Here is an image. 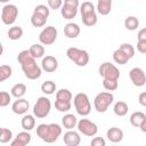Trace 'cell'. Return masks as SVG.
Wrapping results in <instances>:
<instances>
[{
    "label": "cell",
    "instance_id": "cell-1",
    "mask_svg": "<svg viewBox=\"0 0 146 146\" xmlns=\"http://www.w3.org/2000/svg\"><path fill=\"white\" fill-rule=\"evenodd\" d=\"M17 60L21 64L24 75L30 80H36L42 74V68L36 64L29 50H22L17 55Z\"/></svg>",
    "mask_w": 146,
    "mask_h": 146
},
{
    "label": "cell",
    "instance_id": "cell-2",
    "mask_svg": "<svg viewBox=\"0 0 146 146\" xmlns=\"http://www.w3.org/2000/svg\"><path fill=\"white\" fill-rule=\"evenodd\" d=\"M63 129L58 123H41L36 127V135L38 137L47 144L55 143L62 135Z\"/></svg>",
    "mask_w": 146,
    "mask_h": 146
},
{
    "label": "cell",
    "instance_id": "cell-3",
    "mask_svg": "<svg viewBox=\"0 0 146 146\" xmlns=\"http://www.w3.org/2000/svg\"><path fill=\"white\" fill-rule=\"evenodd\" d=\"M96 7L91 1H83L80 5V13H81V18L82 23L86 26H95L98 22L97 14H96Z\"/></svg>",
    "mask_w": 146,
    "mask_h": 146
},
{
    "label": "cell",
    "instance_id": "cell-4",
    "mask_svg": "<svg viewBox=\"0 0 146 146\" xmlns=\"http://www.w3.org/2000/svg\"><path fill=\"white\" fill-rule=\"evenodd\" d=\"M73 105L76 113L81 116H87L91 112V104L89 97L84 92H78L73 98Z\"/></svg>",
    "mask_w": 146,
    "mask_h": 146
},
{
    "label": "cell",
    "instance_id": "cell-5",
    "mask_svg": "<svg viewBox=\"0 0 146 146\" xmlns=\"http://www.w3.org/2000/svg\"><path fill=\"white\" fill-rule=\"evenodd\" d=\"M114 100V95L110 91H102L94 98V107L98 113H105Z\"/></svg>",
    "mask_w": 146,
    "mask_h": 146
},
{
    "label": "cell",
    "instance_id": "cell-6",
    "mask_svg": "<svg viewBox=\"0 0 146 146\" xmlns=\"http://www.w3.org/2000/svg\"><path fill=\"white\" fill-rule=\"evenodd\" d=\"M66 56L78 66H86L89 63V54L84 49H79L76 47H70L66 50Z\"/></svg>",
    "mask_w": 146,
    "mask_h": 146
},
{
    "label": "cell",
    "instance_id": "cell-7",
    "mask_svg": "<svg viewBox=\"0 0 146 146\" xmlns=\"http://www.w3.org/2000/svg\"><path fill=\"white\" fill-rule=\"evenodd\" d=\"M51 110V102L48 97L41 96L36 99V103L33 106V115L36 119H44L49 115Z\"/></svg>",
    "mask_w": 146,
    "mask_h": 146
},
{
    "label": "cell",
    "instance_id": "cell-8",
    "mask_svg": "<svg viewBox=\"0 0 146 146\" xmlns=\"http://www.w3.org/2000/svg\"><path fill=\"white\" fill-rule=\"evenodd\" d=\"M98 72H99V75L103 78V80L119 81L120 75H121L119 68L110 62H104L103 64H100V66L98 68Z\"/></svg>",
    "mask_w": 146,
    "mask_h": 146
},
{
    "label": "cell",
    "instance_id": "cell-9",
    "mask_svg": "<svg viewBox=\"0 0 146 146\" xmlns=\"http://www.w3.org/2000/svg\"><path fill=\"white\" fill-rule=\"evenodd\" d=\"M18 16V8L13 3H7L1 10V21L6 25H13Z\"/></svg>",
    "mask_w": 146,
    "mask_h": 146
},
{
    "label": "cell",
    "instance_id": "cell-10",
    "mask_svg": "<svg viewBox=\"0 0 146 146\" xmlns=\"http://www.w3.org/2000/svg\"><path fill=\"white\" fill-rule=\"evenodd\" d=\"M80 2L78 0H65L60 8V14L64 19H73L79 10Z\"/></svg>",
    "mask_w": 146,
    "mask_h": 146
},
{
    "label": "cell",
    "instance_id": "cell-11",
    "mask_svg": "<svg viewBox=\"0 0 146 146\" xmlns=\"http://www.w3.org/2000/svg\"><path fill=\"white\" fill-rule=\"evenodd\" d=\"M57 35H58L57 29L55 26H52V25H49V26H46L40 32V34H39V41L43 46H50V44H52L56 41Z\"/></svg>",
    "mask_w": 146,
    "mask_h": 146
},
{
    "label": "cell",
    "instance_id": "cell-12",
    "mask_svg": "<svg viewBox=\"0 0 146 146\" xmlns=\"http://www.w3.org/2000/svg\"><path fill=\"white\" fill-rule=\"evenodd\" d=\"M76 128H78L79 132H81L82 135H84L87 137H94L98 132L97 124L95 122L88 120V119H80Z\"/></svg>",
    "mask_w": 146,
    "mask_h": 146
},
{
    "label": "cell",
    "instance_id": "cell-13",
    "mask_svg": "<svg viewBox=\"0 0 146 146\" xmlns=\"http://www.w3.org/2000/svg\"><path fill=\"white\" fill-rule=\"evenodd\" d=\"M129 78L135 87H143L146 83V73L140 67H133L129 72Z\"/></svg>",
    "mask_w": 146,
    "mask_h": 146
},
{
    "label": "cell",
    "instance_id": "cell-14",
    "mask_svg": "<svg viewBox=\"0 0 146 146\" xmlns=\"http://www.w3.org/2000/svg\"><path fill=\"white\" fill-rule=\"evenodd\" d=\"M41 68L48 73H52L58 68V60L56 57L48 55L44 56L41 60Z\"/></svg>",
    "mask_w": 146,
    "mask_h": 146
},
{
    "label": "cell",
    "instance_id": "cell-15",
    "mask_svg": "<svg viewBox=\"0 0 146 146\" xmlns=\"http://www.w3.org/2000/svg\"><path fill=\"white\" fill-rule=\"evenodd\" d=\"M29 108H30V103L25 98L16 99L11 104V111L17 115H25L26 112L29 111Z\"/></svg>",
    "mask_w": 146,
    "mask_h": 146
},
{
    "label": "cell",
    "instance_id": "cell-16",
    "mask_svg": "<svg viewBox=\"0 0 146 146\" xmlns=\"http://www.w3.org/2000/svg\"><path fill=\"white\" fill-rule=\"evenodd\" d=\"M63 140L66 146H79L81 143V137L78 131L67 130L63 136Z\"/></svg>",
    "mask_w": 146,
    "mask_h": 146
},
{
    "label": "cell",
    "instance_id": "cell-17",
    "mask_svg": "<svg viewBox=\"0 0 146 146\" xmlns=\"http://www.w3.org/2000/svg\"><path fill=\"white\" fill-rule=\"evenodd\" d=\"M123 136H124V135H123L122 129H120V128H117V127H112V128H110V129L106 131V137H107V139H108L111 143H113V144H116V143L122 141Z\"/></svg>",
    "mask_w": 146,
    "mask_h": 146
},
{
    "label": "cell",
    "instance_id": "cell-18",
    "mask_svg": "<svg viewBox=\"0 0 146 146\" xmlns=\"http://www.w3.org/2000/svg\"><path fill=\"white\" fill-rule=\"evenodd\" d=\"M80 32H81V29L76 23H67L64 26V34L68 39H75L76 36H79Z\"/></svg>",
    "mask_w": 146,
    "mask_h": 146
},
{
    "label": "cell",
    "instance_id": "cell-19",
    "mask_svg": "<svg viewBox=\"0 0 146 146\" xmlns=\"http://www.w3.org/2000/svg\"><path fill=\"white\" fill-rule=\"evenodd\" d=\"M78 119L74 114H71V113H66L63 117H62V124L65 129L67 130H73L76 125H78Z\"/></svg>",
    "mask_w": 146,
    "mask_h": 146
},
{
    "label": "cell",
    "instance_id": "cell-20",
    "mask_svg": "<svg viewBox=\"0 0 146 146\" xmlns=\"http://www.w3.org/2000/svg\"><path fill=\"white\" fill-rule=\"evenodd\" d=\"M96 10L103 16L108 15L112 10V0H98L96 5Z\"/></svg>",
    "mask_w": 146,
    "mask_h": 146
},
{
    "label": "cell",
    "instance_id": "cell-21",
    "mask_svg": "<svg viewBox=\"0 0 146 146\" xmlns=\"http://www.w3.org/2000/svg\"><path fill=\"white\" fill-rule=\"evenodd\" d=\"M21 124H22V128L24 129V131L30 132L31 130H33L35 128V116L31 115V114H25L22 117Z\"/></svg>",
    "mask_w": 146,
    "mask_h": 146
},
{
    "label": "cell",
    "instance_id": "cell-22",
    "mask_svg": "<svg viewBox=\"0 0 146 146\" xmlns=\"http://www.w3.org/2000/svg\"><path fill=\"white\" fill-rule=\"evenodd\" d=\"M145 119H146V114L143 113V112H139V111L133 112V113L130 115V117H129L131 125H133V127H136V128H140V125H141V123L145 121Z\"/></svg>",
    "mask_w": 146,
    "mask_h": 146
},
{
    "label": "cell",
    "instance_id": "cell-23",
    "mask_svg": "<svg viewBox=\"0 0 146 146\" xmlns=\"http://www.w3.org/2000/svg\"><path fill=\"white\" fill-rule=\"evenodd\" d=\"M72 98H73L72 92L68 89H66V88H62V89L56 91V100H58V102L71 103Z\"/></svg>",
    "mask_w": 146,
    "mask_h": 146
},
{
    "label": "cell",
    "instance_id": "cell-24",
    "mask_svg": "<svg viewBox=\"0 0 146 146\" xmlns=\"http://www.w3.org/2000/svg\"><path fill=\"white\" fill-rule=\"evenodd\" d=\"M10 94L13 97H15L16 99L23 98V96L26 94V86L24 83H16L11 87L10 89Z\"/></svg>",
    "mask_w": 146,
    "mask_h": 146
},
{
    "label": "cell",
    "instance_id": "cell-25",
    "mask_svg": "<svg viewBox=\"0 0 146 146\" xmlns=\"http://www.w3.org/2000/svg\"><path fill=\"white\" fill-rule=\"evenodd\" d=\"M31 56L33 58H43L44 56V47L41 43H33L29 49Z\"/></svg>",
    "mask_w": 146,
    "mask_h": 146
},
{
    "label": "cell",
    "instance_id": "cell-26",
    "mask_svg": "<svg viewBox=\"0 0 146 146\" xmlns=\"http://www.w3.org/2000/svg\"><path fill=\"white\" fill-rule=\"evenodd\" d=\"M128 110H129V106L125 102H122V100H119L114 104V107H113V112L116 116H124L127 115L128 113Z\"/></svg>",
    "mask_w": 146,
    "mask_h": 146
},
{
    "label": "cell",
    "instance_id": "cell-27",
    "mask_svg": "<svg viewBox=\"0 0 146 146\" xmlns=\"http://www.w3.org/2000/svg\"><path fill=\"white\" fill-rule=\"evenodd\" d=\"M7 35L10 40L13 41H16V40H19L22 36H23V29L19 26V25H14L11 27H9L8 32H7Z\"/></svg>",
    "mask_w": 146,
    "mask_h": 146
},
{
    "label": "cell",
    "instance_id": "cell-28",
    "mask_svg": "<svg viewBox=\"0 0 146 146\" xmlns=\"http://www.w3.org/2000/svg\"><path fill=\"white\" fill-rule=\"evenodd\" d=\"M113 60H114L116 64H119V65H124V64H127V63L130 60V58H129L120 48H117V49L114 50V52H113Z\"/></svg>",
    "mask_w": 146,
    "mask_h": 146
},
{
    "label": "cell",
    "instance_id": "cell-29",
    "mask_svg": "<svg viewBox=\"0 0 146 146\" xmlns=\"http://www.w3.org/2000/svg\"><path fill=\"white\" fill-rule=\"evenodd\" d=\"M47 17L40 15V14H36V13H33L32 16H31V24L34 26V27H42L46 25L47 23Z\"/></svg>",
    "mask_w": 146,
    "mask_h": 146
},
{
    "label": "cell",
    "instance_id": "cell-30",
    "mask_svg": "<svg viewBox=\"0 0 146 146\" xmlns=\"http://www.w3.org/2000/svg\"><path fill=\"white\" fill-rule=\"evenodd\" d=\"M41 91L43 94H46V95H52V94H55V91H57V86L51 80L44 81L41 84Z\"/></svg>",
    "mask_w": 146,
    "mask_h": 146
},
{
    "label": "cell",
    "instance_id": "cell-31",
    "mask_svg": "<svg viewBox=\"0 0 146 146\" xmlns=\"http://www.w3.org/2000/svg\"><path fill=\"white\" fill-rule=\"evenodd\" d=\"M139 26V21L136 16H128L124 19V27L128 31H135Z\"/></svg>",
    "mask_w": 146,
    "mask_h": 146
},
{
    "label": "cell",
    "instance_id": "cell-32",
    "mask_svg": "<svg viewBox=\"0 0 146 146\" xmlns=\"http://www.w3.org/2000/svg\"><path fill=\"white\" fill-rule=\"evenodd\" d=\"M11 74H13L11 66L6 65V64H3V65L0 66V82H3L5 80L9 79L11 76Z\"/></svg>",
    "mask_w": 146,
    "mask_h": 146
},
{
    "label": "cell",
    "instance_id": "cell-33",
    "mask_svg": "<svg viewBox=\"0 0 146 146\" xmlns=\"http://www.w3.org/2000/svg\"><path fill=\"white\" fill-rule=\"evenodd\" d=\"M11 139H13V131L10 129H8V128H1V131H0V143L6 144V143H9Z\"/></svg>",
    "mask_w": 146,
    "mask_h": 146
},
{
    "label": "cell",
    "instance_id": "cell-34",
    "mask_svg": "<svg viewBox=\"0 0 146 146\" xmlns=\"http://www.w3.org/2000/svg\"><path fill=\"white\" fill-rule=\"evenodd\" d=\"M130 59L135 56V48H133V46L132 44H130V43H127V42H124V43H121L120 44V47H119Z\"/></svg>",
    "mask_w": 146,
    "mask_h": 146
},
{
    "label": "cell",
    "instance_id": "cell-35",
    "mask_svg": "<svg viewBox=\"0 0 146 146\" xmlns=\"http://www.w3.org/2000/svg\"><path fill=\"white\" fill-rule=\"evenodd\" d=\"M33 13L40 14V15H42V16H44V17H47V18H48V17H49V14H50V9H49V7H48V6L40 3V5H36V6L34 7Z\"/></svg>",
    "mask_w": 146,
    "mask_h": 146
},
{
    "label": "cell",
    "instance_id": "cell-36",
    "mask_svg": "<svg viewBox=\"0 0 146 146\" xmlns=\"http://www.w3.org/2000/svg\"><path fill=\"white\" fill-rule=\"evenodd\" d=\"M103 87H104V89H106L110 92L114 91L119 87V81H115V80H103Z\"/></svg>",
    "mask_w": 146,
    "mask_h": 146
},
{
    "label": "cell",
    "instance_id": "cell-37",
    "mask_svg": "<svg viewBox=\"0 0 146 146\" xmlns=\"http://www.w3.org/2000/svg\"><path fill=\"white\" fill-rule=\"evenodd\" d=\"M15 138L18 139V140H21V141L24 143L25 145H29V144L31 143V140H32V136H31V133H30L29 131H22V132H18L17 136H16Z\"/></svg>",
    "mask_w": 146,
    "mask_h": 146
},
{
    "label": "cell",
    "instance_id": "cell-38",
    "mask_svg": "<svg viewBox=\"0 0 146 146\" xmlns=\"http://www.w3.org/2000/svg\"><path fill=\"white\" fill-rule=\"evenodd\" d=\"M10 102H11V94L7 91H1L0 92V106L6 107L7 105H9Z\"/></svg>",
    "mask_w": 146,
    "mask_h": 146
},
{
    "label": "cell",
    "instance_id": "cell-39",
    "mask_svg": "<svg viewBox=\"0 0 146 146\" xmlns=\"http://www.w3.org/2000/svg\"><path fill=\"white\" fill-rule=\"evenodd\" d=\"M55 107L57 111L59 112H68L72 107V103H64V102H58V100H55Z\"/></svg>",
    "mask_w": 146,
    "mask_h": 146
},
{
    "label": "cell",
    "instance_id": "cell-40",
    "mask_svg": "<svg viewBox=\"0 0 146 146\" xmlns=\"http://www.w3.org/2000/svg\"><path fill=\"white\" fill-rule=\"evenodd\" d=\"M63 3L64 2L62 0H48L47 1V5H48L49 9H54V10L60 9L63 7Z\"/></svg>",
    "mask_w": 146,
    "mask_h": 146
},
{
    "label": "cell",
    "instance_id": "cell-41",
    "mask_svg": "<svg viewBox=\"0 0 146 146\" xmlns=\"http://www.w3.org/2000/svg\"><path fill=\"white\" fill-rule=\"evenodd\" d=\"M90 146H106V141L103 137H94L90 141Z\"/></svg>",
    "mask_w": 146,
    "mask_h": 146
},
{
    "label": "cell",
    "instance_id": "cell-42",
    "mask_svg": "<svg viewBox=\"0 0 146 146\" xmlns=\"http://www.w3.org/2000/svg\"><path fill=\"white\" fill-rule=\"evenodd\" d=\"M137 50L141 54H146V40H138L137 41Z\"/></svg>",
    "mask_w": 146,
    "mask_h": 146
},
{
    "label": "cell",
    "instance_id": "cell-43",
    "mask_svg": "<svg viewBox=\"0 0 146 146\" xmlns=\"http://www.w3.org/2000/svg\"><path fill=\"white\" fill-rule=\"evenodd\" d=\"M138 102H139V104H140L141 106L146 107V91L139 94V96H138Z\"/></svg>",
    "mask_w": 146,
    "mask_h": 146
},
{
    "label": "cell",
    "instance_id": "cell-44",
    "mask_svg": "<svg viewBox=\"0 0 146 146\" xmlns=\"http://www.w3.org/2000/svg\"><path fill=\"white\" fill-rule=\"evenodd\" d=\"M137 39H138V40H146V27L140 29V30L138 31Z\"/></svg>",
    "mask_w": 146,
    "mask_h": 146
},
{
    "label": "cell",
    "instance_id": "cell-45",
    "mask_svg": "<svg viewBox=\"0 0 146 146\" xmlns=\"http://www.w3.org/2000/svg\"><path fill=\"white\" fill-rule=\"evenodd\" d=\"M10 146H27V145H25L24 143H22L21 140H18V139H14L11 143H10Z\"/></svg>",
    "mask_w": 146,
    "mask_h": 146
},
{
    "label": "cell",
    "instance_id": "cell-46",
    "mask_svg": "<svg viewBox=\"0 0 146 146\" xmlns=\"http://www.w3.org/2000/svg\"><path fill=\"white\" fill-rule=\"evenodd\" d=\"M140 130H141L143 132L146 133V119H145V121L141 123V125H140Z\"/></svg>",
    "mask_w": 146,
    "mask_h": 146
},
{
    "label": "cell",
    "instance_id": "cell-47",
    "mask_svg": "<svg viewBox=\"0 0 146 146\" xmlns=\"http://www.w3.org/2000/svg\"><path fill=\"white\" fill-rule=\"evenodd\" d=\"M113 146H115V145H113Z\"/></svg>",
    "mask_w": 146,
    "mask_h": 146
}]
</instances>
